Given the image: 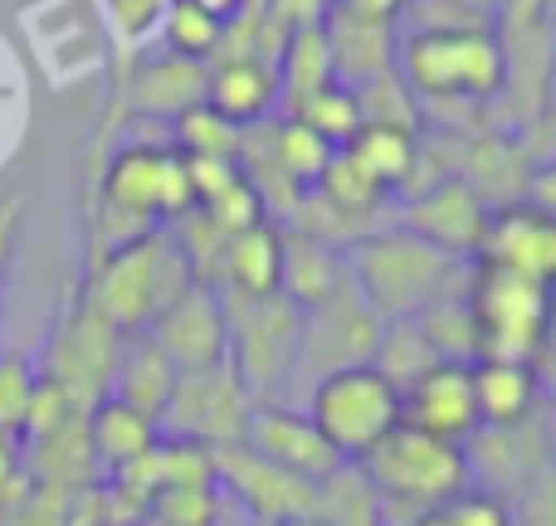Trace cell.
<instances>
[{
    "label": "cell",
    "instance_id": "7bdbcfd3",
    "mask_svg": "<svg viewBox=\"0 0 556 526\" xmlns=\"http://www.w3.org/2000/svg\"><path fill=\"white\" fill-rule=\"evenodd\" d=\"M542 449L556 463V395H547V405H542Z\"/></svg>",
    "mask_w": 556,
    "mask_h": 526
},
{
    "label": "cell",
    "instance_id": "52a82bcc",
    "mask_svg": "<svg viewBox=\"0 0 556 526\" xmlns=\"http://www.w3.org/2000/svg\"><path fill=\"white\" fill-rule=\"evenodd\" d=\"M307 420L342 463H356L401 424V390L371 365L332 371L307 390Z\"/></svg>",
    "mask_w": 556,
    "mask_h": 526
},
{
    "label": "cell",
    "instance_id": "ac0fdd59",
    "mask_svg": "<svg viewBox=\"0 0 556 526\" xmlns=\"http://www.w3.org/2000/svg\"><path fill=\"white\" fill-rule=\"evenodd\" d=\"M401 424L450 444H469L479 434V405H473L469 365H434L430 375L401 390Z\"/></svg>",
    "mask_w": 556,
    "mask_h": 526
},
{
    "label": "cell",
    "instance_id": "e0dca14e",
    "mask_svg": "<svg viewBox=\"0 0 556 526\" xmlns=\"http://www.w3.org/2000/svg\"><path fill=\"white\" fill-rule=\"evenodd\" d=\"M323 35H327V59H332V84L342 88H366L376 78L395 74V20H376L362 10L332 0V10L323 15Z\"/></svg>",
    "mask_w": 556,
    "mask_h": 526
},
{
    "label": "cell",
    "instance_id": "74e56055",
    "mask_svg": "<svg viewBox=\"0 0 556 526\" xmlns=\"http://www.w3.org/2000/svg\"><path fill=\"white\" fill-rule=\"evenodd\" d=\"M522 205H532V210L552 215L556 220V156L552 162H532L528 166V181H522Z\"/></svg>",
    "mask_w": 556,
    "mask_h": 526
},
{
    "label": "cell",
    "instance_id": "cb8c5ba5",
    "mask_svg": "<svg viewBox=\"0 0 556 526\" xmlns=\"http://www.w3.org/2000/svg\"><path fill=\"white\" fill-rule=\"evenodd\" d=\"M283 287V224L264 220L244 234H230L220 264V293L274 297Z\"/></svg>",
    "mask_w": 556,
    "mask_h": 526
},
{
    "label": "cell",
    "instance_id": "4dcf8cb0",
    "mask_svg": "<svg viewBox=\"0 0 556 526\" xmlns=\"http://www.w3.org/2000/svg\"><path fill=\"white\" fill-rule=\"evenodd\" d=\"M415 322H420L425 342L434 346V356H440L444 365L483 361V342H479V326H473V312H469V303H464V293H450V297H440V303H430L425 312H415Z\"/></svg>",
    "mask_w": 556,
    "mask_h": 526
},
{
    "label": "cell",
    "instance_id": "f6af8a7d",
    "mask_svg": "<svg viewBox=\"0 0 556 526\" xmlns=\"http://www.w3.org/2000/svg\"><path fill=\"white\" fill-rule=\"evenodd\" d=\"M283 526H327V522L313 512V517H298V522H283Z\"/></svg>",
    "mask_w": 556,
    "mask_h": 526
},
{
    "label": "cell",
    "instance_id": "9c48e42d",
    "mask_svg": "<svg viewBox=\"0 0 556 526\" xmlns=\"http://www.w3.org/2000/svg\"><path fill=\"white\" fill-rule=\"evenodd\" d=\"M254 405L260 400L250 395V385L240 381V371L230 361L205 365V371H181L156 429H162V439L195 444V449L215 453L230 449V444H244Z\"/></svg>",
    "mask_w": 556,
    "mask_h": 526
},
{
    "label": "cell",
    "instance_id": "836d02e7",
    "mask_svg": "<svg viewBox=\"0 0 556 526\" xmlns=\"http://www.w3.org/2000/svg\"><path fill=\"white\" fill-rule=\"evenodd\" d=\"M39 390V361L29 351H5L0 346V434L5 439H25L29 405Z\"/></svg>",
    "mask_w": 556,
    "mask_h": 526
},
{
    "label": "cell",
    "instance_id": "bcb514c9",
    "mask_svg": "<svg viewBox=\"0 0 556 526\" xmlns=\"http://www.w3.org/2000/svg\"><path fill=\"white\" fill-rule=\"evenodd\" d=\"M137 526H162V522H152V517H142V522H137Z\"/></svg>",
    "mask_w": 556,
    "mask_h": 526
},
{
    "label": "cell",
    "instance_id": "f546056e",
    "mask_svg": "<svg viewBox=\"0 0 556 526\" xmlns=\"http://www.w3.org/2000/svg\"><path fill=\"white\" fill-rule=\"evenodd\" d=\"M317 517L327 526H386V502L362 473V463H342L317 483Z\"/></svg>",
    "mask_w": 556,
    "mask_h": 526
},
{
    "label": "cell",
    "instance_id": "6da1fadb",
    "mask_svg": "<svg viewBox=\"0 0 556 526\" xmlns=\"http://www.w3.org/2000/svg\"><path fill=\"white\" fill-rule=\"evenodd\" d=\"M342 264L352 287L362 293V303L381 322L415 317L430 303H440V297L464 293V283H469V268L459 259L430 249V244L415 240L401 224H386V230H371L356 244H346Z\"/></svg>",
    "mask_w": 556,
    "mask_h": 526
},
{
    "label": "cell",
    "instance_id": "f1b7e54d",
    "mask_svg": "<svg viewBox=\"0 0 556 526\" xmlns=\"http://www.w3.org/2000/svg\"><path fill=\"white\" fill-rule=\"evenodd\" d=\"M264 132H269V152H274L278 171H283L298 191H313L337 156V146L323 142V137H317L307 123H298V117H269Z\"/></svg>",
    "mask_w": 556,
    "mask_h": 526
},
{
    "label": "cell",
    "instance_id": "7c38bea8",
    "mask_svg": "<svg viewBox=\"0 0 556 526\" xmlns=\"http://www.w3.org/2000/svg\"><path fill=\"white\" fill-rule=\"evenodd\" d=\"M215 488L230 508L244 512V522H264V526H283L298 517H313L317 512V488L303 483L298 473L278 469V463L260 459L250 444H230V449H215Z\"/></svg>",
    "mask_w": 556,
    "mask_h": 526
},
{
    "label": "cell",
    "instance_id": "4316f807",
    "mask_svg": "<svg viewBox=\"0 0 556 526\" xmlns=\"http://www.w3.org/2000/svg\"><path fill=\"white\" fill-rule=\"evenodd\" d=\"M434 365H444L434 356V346L425 342L420 322L415 317H395V322H381L376 332V351H371V371L386 375L395 390H410L420 375H430Z\"/></svg>",
    "mask_w": 556,
    "mask_h": 526
},
{
    "label": "cell",
    "instance_id": "e575fe53",
    "mask_svg": "<svg viewBox=\"0 0 556 526\" xmlns=\"http://www.w3.org/2000/svg\"><path fill=\"white\" fill-rule=\"evenodd\" d=\"M293 117L313 127L323 142H332L337 152H342V146L352 142V137L362 132V123H366V117H362V103H356V93H352V88H342V84H327L323 93L307 98V103L298 107Z\"/></svg>",
    "mask_w": 556,
    "mask_h": 526
},
{
    "label": "cell",
    "instance_id": "d6a6232c",
    "mask_svg": "<svg viewBox=\"0 0 556 526\" xmlns=\"http://www.w3.org/2000/svg\"><path fill=\"white\" fill-rule=\"evenodd\" d=\"M162 5L166 0H98V20L108 25V35L117 44V84L132 74L137 59H142V44L156 35Z\"/></svg>",
    "mask_w": 556,
    "mask_h": 526
},
{
    "label": "cell",
    "instance_id": "ffe728a7",
    "mask_svg": "<svg viewBox=\"0 0 556 526\" xmlns=\"http://www.w3.org/2000/svg\"><path fill=\"white\" fill-rule=\"evenodd\" d=\"M473 405L479 429H528L542 410V385L528 361H473Z\"/></svg>",
    "mask_w": 556,
    "mask_h": 526
},
{
    "label": "cell",
    "instance_id": "277c9868",
    "mask_svg": "<svg viewBox=\"0 0 556 526\" xmlns=\"http://www.w3.org/2000/svg\"><path fill=\"white\" fill-rule=\"evenodd\" d=\"M356 463L371 478V488L381 492L386 526H410L420 512L440 508V502L459 498L464 488H473V469L464 459V444L434 439V434H420L410 424H395Z\"/></svg>",
    "mask_w": 556,
    "mask_h": 526
},
{
    "label": "cell",
    "instance_id": "7a4b0ae2",
    "mask_svg": "<svg viewBox=\"0 0 556 526\" xmlns=\"http://www.w3.org/2000/svg\"><path fill=\"white\" fill-rule=\"evenodd\" d=\"M191 283L195 278L186 268L181 249H176L172 230H152L142 240L113 249L108 259L88 264V278L78 283V293L117 336H137Z\"/></svg>",
    "mask_w": 556,
    "mask_h": 526
},
{
    "label": "cell",
    "instance_id": "5b68a950",
    "mask_svg": "<svg viewBox=\"0 0 556 526\" xmlns=\"http://www.w3.org/2000/svg\"><path fill=\"white\" fill-rule=\"evenodd\" d=\"M88 205H98V210L117 215L127 224H142V230H166V224L195 210L186 156L172 152L166 142H127L117 152H103Z\"/></svg>",
    "mask_w": 556,
    "mask_h": 526
},
{
    "label": "cell",
    "instance_id": "2e32d148",
    "mask_svg": "<svg viewBox=\"0 0 556 526\" xmlns=\"http://www.w3.org/2000/svg\"><path fill=\"white\" fill-rule=\"evenodd\" d=\"M244 444H250L260 459L278 463V469L298 473L303 483H323L342 469V459L332 453V444L317 434V424L307 420V410L288 400H260L250 414V429H244Z\"/></svg>",
    "mask_w": 556,
    "mask_h": 526
},
{
    "label": "cell",
    "instance_id": "ba28073f",
    "mask_svg": "<svg viewBox=\"0 0 556 526\" xmlns=\"http://www.w3.org/2000/svg\"><path fill=\"white\" fill-rule=\"evenodd\" d=\"M464 303L473 312L483 342V361H532L542 326L552 312V287H538L518 273L473 264L464 283Z\"/></svg>",
    "mask_w": 556,
    "mask_h": 526
},
{
    "label": "cell",
    "instance_id": "f35d334b",
    "mask_svg": "<svg viewBox=\"0 0 556 526\" xmlns=\"http://www.w3.org/2000/svg\"><path fill=\"white\" fill-rule=\"evenodd\" d=\"M532 375H538V385L547 395H556V293H552V312H547V326H542V342L538 351H532Z\"/></svg>",
    "mask_w": 556,
    "mask_h": 526
},
{
    "label": "cell",
    "instance_id": "7dc6e473",
    "mask_svg": "<svg viewBox=\"0 0 556 526\" xmlns=\"http://www.w3.org/2000/svg\"><path fill=\"white\" fill-rule=\"evenodd\" d=\"M244 526H264V522H244Z\"/></svg>",
    "mask_w": 556,
    "mask_h": 526
},
{
    "label": "cell",
    "instance_id": "5bb4252c",
    "mask_svg": "<svg viewBox=\"0 0 556 526\" xmlns=\"http://www.w3.org/2000/svg\"><path fill=\"white\" fill-rule=\"evenodd\" d=\"M156 346L172 356L176 371H205V365L230 361V322H225V303L215 287L191 283L176 303H166L156 312V322L147 326Z\"/></svg>",
    "mask_w": 556,
    "mask_h": 526
},
{
    "label": "cell",
    "instance_id": "484cf974",
    "mask_svg": "<svg viewBox=\"0 0 556 526\" xmlns=\"http://www.w3.org/2000/svg\"><path fill=\"white\" fill-rule=\"evenodd\" d=\"M274 74H278V113L274 117H293L307 98L323 93V88L332 84V59H327L323 20H317V25L288 29L283 49H278Z\"/></svg>",
    "mask_w": 556,
    "mask_h": 526
},
{
    "label": "cell",
    "instance_id": "d590c367",
    "mask_svg": "<svg viewBox=\"0 0 556 526\" xmlns=\"http://www.w3.org/2000/svg\"><path fill=\"white\" fill-rule=\"evenodd\" d=\"M410 526H518L513 508L503 492H483V488H464L459 498L440 502V508L420 512Z\"/></svg>",
    "mask_w": 556,
    "mask_h": 526
},
{
    "label": "cell",
    "instance_id": "d4e9b609",
    "mask_svg": "<svg viewBox=\"0 0 556 526\" xmlns=\"http://www.w3.org/2000/svg\"><path fill=\"white\" fill-rule=\"evenodd\" d=\"M342 283H346L342 249H332V244L283 224V287H278V293L307 312V307L327 303Z\"/></svg>",
    "mask_w": 556,
    "mask_h": 526
},
{
    "label": "cell",
    "instance_id": "4fadbf2b",
    "mask_svg": "<svg viewBox=\"0 0 556 526\" xmlns=\"http://www.w3.org/2000/svg\"><path fill=\"white\" fill-rule=\"evenodd\" d=\"M489 205L473 185H464L459 176H444V181L425 185V191L405 195L401 210H395V224L410 230L415 240H425L430 249L450 254V259H473L483 244V230H489Z\"/></svg>",
    "mask_w": 556,
    "mask_h": 526
},
{
    "label": "cell",
    "instance_id": "8d00e7d4",
    "mask_svg": "<svg viewBox=\"0 0 556 526\" xmlns=\"http://www.w3.org/2000/svg\"><path fill=\"white\" fill-rule=\"evenodd\" d=\"M0 526H68V492H49L29 483L15 502L0 508Z\"/></svg>",
    "mask_w": 556,
    "mask_h": 526
},
{
    "label": "cell",
    "instance_id": "b9f144b4",
    "mask_svg": "<svg viewBox=\"0 0 556 526\" xmlns=\"http://www.w3.org/2000/svg\"><path fill=\"white\" fill-rule=\"evenodd\" d=\"M195 5H201V10H211V15L220 20V25H235V20H240L244 10L254 5V0H195Z\"/></svg>",
    "mask_w": 556,
    "mask_h": 526
},
{
    "label": "cell",
    "instance_id": "60d3db41",
    "mask_svg": "<svg viewBox=\"0 0 556 526\" xmlns=\"http://www.w3.org/2000/svg\"><path fill=\"white\" fill-rule=\"evenodd\" d=\"M20 220H25V201H0V287H5V273L15 264Z\"/></svg>",
    "mask_w": 556,
    "mask_h": 526
},
{
    "label": "cell",
    "instance_id": "ee69618b",
    "mask_svg": "<svg viewBox=\"0 0 556 526\" xmlns=\"http://www.w3.org/2000/svg\"><path fill=\"white\" fill-rule=\"evenodd\" d=\"M556 103V5H552V25H547V107Z\"/></svg>",
    "mask_w": 556,
    "mask_h": 526
},
{
    "label": "cell",
    "instance_id": "1f68e13d",
    "mask_svg": "<svg viewBox=\"0 0 556 526\" xmlns=\"http://www.w3.org/2000/svg\"><path fill=\"white\" fill-rule=\"evenodd\" d=\"M156 35H162L166 54L191 59V64H211L225 44V25L211 15V10L195 5V0H166Z\"/></svg>",
    "mask_w": 556,
    "mask_h": 526
},
{
    "label": "cell",
    "instance_id": "30bf717a",
    "mask_svg": "<svg viewBox=\"0 0 556 526\" xmlns=\"http://www.w3.org/2000/svg\"><path fill=\"white\" fill-rule=\"evenodd\" d=\"M117 346L123 336L84 303V293H68L64 297V312H59V326L49 336V351L39 361V375L54 381L78 410H93L98 400L108 395V381H113V361H117Z\"/></svg>",
    "mask_w": 556,
    "mask_h": 526
},
{
    "label": "cell",
    "instance_id": "603a6c76",
    "mask_svg": "<svg viewBox=\"0 0 556 526\" xmlns=\"http://www.w3.org/2000/svg\"><path fill=\"white\" fill-rule=\"evenodd\" d=\"M84 424H88V449H93V463H98V473H103V478L132 469L137 459H147V453L162 444L156 420L137 414L132 405L113 400V395H103V400L88 410Z\"/></svg>",
    "mask_w": 556,
    "mask_h": 526
},
{
    "label": "cell",
    "instance_id": "44dd1931",
    "mask_svg": "<svg viewBox=\"0 0 556 526\" xmlns=\"http://www.w3.org/2000/svg\"><path fill=\"white\" fill-rule=\"evenodd\" d=\"M176 381H181V371L172 365V356H166L147 332H137V336H123V346H117L108 395L123 400V405H132V410L147 414V420H162Z\"/></svg>",
    "mask_w": 556,
    "mask_h": 526
},
{
    "label": "cell",
    "instance_id": "3957f363",
    "mask_svg": "<svg viewBox=\"0 0 556 526\" xmlns=\"http://www.w3.org/2000/svg\"><path fill=\"white\" fill-rule=\"evenodd\" d=\"M395 74L415 93V103H469L489 107L503 98L508 64L493 29H420L401 35Z\"/></svg>",
    "mask_w": 556,
    "mask_h": 526
},
{
    "label": "cell",
    "instance_id": "8fae6325",
    "mask_svg": "<svg viewBox=\"0 0 556 526\" xmlns=\"http://www.w3.org/2000/svg\"><path fill=\"white\" fill-rule=\"evenodd\" d=\"M376 332H381V317L362 303V293H356L352 278H346L327 303H317L303 312V342H298L293 385H307V390H313V385L332 371L371 365ZM293 385H288V390H293Z\"/></svg>",
    "mask_w": 556,
    "mask_h": 526
},
{
    "label": "cell",
    "instance_id": "ab89813d",
    "mask_svg": "<svg viewBox=\"0 0 556 526\" xmlns=\"http://www.w3.org/2000/svg\"><path fill=\"white\" fill-rule=\"evenodd\" d=\"M518 137H522V152H528V162H552V156H556V103L532 127H522Z\"/></svg>",
    "mask_w": 556,
    "mask_h": 526
},
{
    "label": "cell",
    "instance_id": "9a60e30c",
    "mask_svg": "<svg viewBox=\"0 0 556 526\" xmlns=\"http://www.w3.org/2000/svg\"><path fill=\"white\" fill-rule=\"evenodd\" d=\"M473 259L556 293V220L522 201L498 205L489 215V230H483V244Z\"/></svg>",
    "mask_w": 556,
    "mask_h": 526
},
{
    "label": "cell",
    "instance_id": "d6986e66",
    "mask_svg": "<svg viewBox=\"0 0 556 526\" xmlns=\"http://www.w3.org/2000/svg\"><path fill=\"white\" fill-rule=\"evenodd\" d=\"M205 103L240 127H260L278 113V74L269 59H211L205 64Z\"/></svg>",
    "mask_w": 556,
    "mask_h": 526
},
{
    "label": "cell",
    "instance_id": "8992f818",
    "mask_svg": "<svg viewBox=\"0 0 556 526\" xmlns=\"http://www.w3.org/2000/svg\"><path fill=\"white\" fill-rule=\"evenodd\" d=\"M225 322H230V365L250 385L254 400H283L293 385L298 342H303V307L283 293L274 297H235L220 293Z\"/></svg>",
    "mask_w": 556,
    "mask_h": 526
},
{
    "label": "cell",
    "instance_id": "c3c4849f",
    "mask_svg": "<svg viewBox=\"0 0 556 526\" xmlns=\"http://www.w3.org/2000/svg\"><path fill=\"white\" fill-rule=\"evenodd\" d=\"M552 5H556V0H552Z\"/></svg>",
    "mask_w": 556,
    "mask_h": 526
},
{
    "label": "cell",
    "instance_id": "7402d4cb",
    "mask_svg": "<svg viewBox=\"0 0 556 526\" xmlns=\"http://www.w3.org/2000/svg\"><path fill=\"white\" fill-rule=\"evenodd\" d=\"M342 156L391 201V195L410 191V181H415V166H420V132L391 127V123H362V132L342 146Z\"/></svg>",
    "mask_w": 556,
    "mask_h": 526
},
{
    "label": "cell",
    "instance_id": "83f0119b",
    "mask_svg": "<svg viewBox=\"0 0 556 526\" xmlns=\"http://www.w3.org/2000/svg\"><path fill=\"white\" fill-rule=\"evenodd\" d=\"M166 146L181 152L186 162H240L244 127L230 123V117H220L211 103H195L172 123Z\"/></svg>",
    "mask_w": 556,
    "mask_h": 526
}]
</instances>
